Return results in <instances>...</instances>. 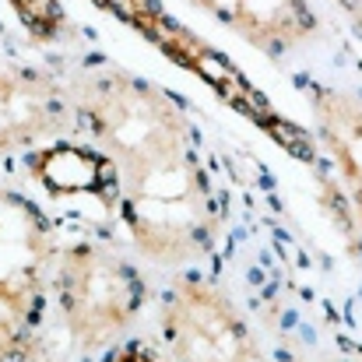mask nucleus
<instances>
[{
    "label": "nucleus",
    "instance_id": "4",
    "mask_svg": "<svg viewBox=\"0 0 362 362\" xmlns=\"http://www.w3.org/2000/svg\"><path fill=\"white\" fill-rule=\"evenodd\" d=\"M158 324L173 362H260L240 306L204 278H176L162 296Z\"/></svg>",
    "mask_w": 362,
    "mask_h": 362
},
{
    "label": "nucleus",
    "instance_id": "7",
    "mask_svg": "<svg viewBox=\"0 0 362 362\" xmlns=\"http://www.w3.org/2000/svg\"><path fill=\"white\" fill-rule=\"evenodd\" d=\"M310 110L317 141L334 162V173L362 229V95L331 85H313Z\"/></svg>",
    "mask_w": 362,
    "mask_h": 362
},
{
    "label": "nucleus",
    "instance_id": "3",
    "mask_svg": "<svg viewBox=\"0 0 362 362\" xmlns=\"http://www.w3.org/2000/svg\"><path fill=\"white\" fill-rule=\"evenodd\" d=\"M53 299L60 324L74 349L103 352L113 349L144 310V274L99 240H78L60 246Z\"/></svg>",
    "mask_w": 362,
    "mask_h": 362
},
{
    "label": "nucleus",
    "instance_id": "6",
    "mask_svg": "<svg viewBox=\"0 0 362 362\" xmlns=\"http://www.w3.org/2000/svg\"><path fill=\"white\" fill-rule=\"evenodd\" d=\"M264 57H285L317 39L320 18L310 0H190Z\"/></svg>",
    "mask_w": 362,
    "mask_h": 362
},
{
    "label": "nucleus",
    "instance_id": "5",
    "mask_svg": "<svg viewBox=\"0 0 362 362\" xmlns=\"http://www.w3.org/2000/svg\"><path fill=\"white\" fill-rule=\"evenodd\" d=\"M78 130L81 123L67 81L32 67L0 64V158L67 141Z\"/></svg>",
    "mask_w": 362,
    "mask_h": 362
},
{
    "label": "nucleus",
    "instance_id": "8",
    "mask_svg": "<svg viewBox=\"0 0 362 362\" xmlns=\"http://www.w3.org/2000/svg\"><path fill=\"white\" fill-rule=\"evenodd\" d=\"M32 180L53 197H110L117 201V176L99 148H78L67 141H49L28 151Z\"/></svg>",
    "mask_w": 362,
    "mask_h": 362
},
{
    "label": "nucleus",
    "instance_id": "9",
    "mask_svg": "<svg viewBox=\"0 0 362 362\" xmlns=\"http://www.w3.org/2000/svg\"><path fill=\"white\" fill-rule=\"evenodd\" d=\"M113 362H173V359L162 356L158 349L144 345V341H130V345H123L120 352L113 356Z\"/></svg>",
    "mask_w": 362,
    "mask_h": 362
},
{
    "label": "nucleus",
    "instance_id": "1",
    "mask_svg": "<svg viewBox=\"0 0 362 362\" xmlns=\"http://www.w3.org/2000/svg\"><path fill=\"white\" fill-rule=\"evenodd\" d=\"M78 123L110 158L117 208L137 257L183 271L218 243V204L187 110L162 85L117 64H85L67 78Z\"/></svg>",
    "mask_w": 362,
    "mask_h": 362
},
{
    "label": "nucleus",
    "instance_id": "2",
    "mask_svg": "<svg viewBox=\"0 0 362 362\" xmlns=\"http://www.w3.org/2000/svg\"><path fill=\"white\" fill-rule=\"evenodd\" d=\"M57 257L60 240L49 215L21 190L0 187V362L35 356Z\"/></svg>",
    "mask_w": 362,
    "mask_h": 362
}]
</instances>
